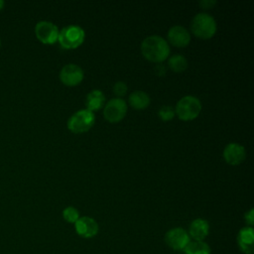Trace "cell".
I'll return each instance as SVG.
<instances>
[{
	"instance_id": "7",
	"label": "cell",
	"mask_w": 254,
	"mask_h": 254,
	"mask_svg": "<svg viewBox=\"0 0 254 254\" xmlns=\"http://www.w3.org/2000/svg\"><path fill=\"white\" fill-rule=\"evenodd\" d=\"M35 34L38 40L44 44H54L58 41L59 29L50 21H39L35 26Z\"/></svg>"
},
{
	"instance_id": "12",
	"label": "cell",
	"mask_w": 254,
	"mask_h": 254,
	"mask_svg": "<svg viewBox=\"0 0 254 254\" xmlns=\"http://www.w3.org/2000/svg\"><path fill=\"white\" fill-rule=\"evenodd\" d=\"M223 158L230 165L240 164L246 156L245 148L238 143H229L223 150Z\"/></svg>"
},
{
	"instance_id": "17",
	"label": "cell",
	"mask_w": 254,
	"mask_h": 254,
	"mask_svg": "<svg viewBox=\"0 0 254 254\" xmlns=\"http://www.w3.org/2000/svg\"><path fill=\"white\" fill-rule=\"evenodd\" d=\"M184 250L185 254H210L209 246L203 241H190Z\"/></svg>"
},
{
	"instance_id": "21",
	"label": "cell",
	"mask_w": 254,
	"mask_h": 254,
	"mask_svg": "<svg viewBox=\"0 0 254 254\" xmlns=\"http://www.w3.org/2000/svg\"><path fill=\"white\" fill-rule=\"evenodd\" d=\"M113 91L118 97L123 96L127 92V84L124 81H121V80L116 81L113 85Z\"/></svg>"
},
{
	"instance_id": "1",
	"label": "cell",
	"mask_w": 254,
	"mask_h": 254,
	"mask_svg": "<svg viewBox=\"0 0 254 254\" xmlns=\"http://www.w3.org/2000/svg\"><path fill=\"white\" fill-rule=\"evenodd\" d=\"M141 52L147 60L154 63H161L169 57L170 47L163 37L152 35L142 41Z\"/></svg>"
},
{
	"instance_id": "19",
	"label": "cell",
	"mask_w": 254,
	"mask_h": 254,
	"mask_svg": "<svg viewBox=\"0 0 254 254\" xmlns=\"http://www.w3.org/2000/svg\"><path fill=\"white\" fill-rule=\"evenodd\" d=\"M63 216L64 220L70 223H74L79 218V212L78 210L73 206H66L63 210Z\"/></svg>"
},
{
	"instance_id": "2",
	"label": "cell",
	"mask_w": 254,
	"mask_h": 254,
	"mask_svg": "<svg viewBox=\"0 0 254 254\" xmlns=\"http://www.w3.org/2000/svg\"><path fill=\"white\" fill-rule=\"evenodd\" d=\"M190 30L200 39H209L216 32V22L207 13H197L191 19Z\"/></svg>"
},
{
	"instance_id": "25",
	"label": "cell",
	"mask_w": 254,
	"mask_h": 254,
	"mask_svg": "<svg viewBox=\"0 0 254 254\" xmlns=\"http://www.w3.org/2000/svg\"><path fill=\"white\" fill-rule=\"evenodd\" d=\"M4 6H5V2L3 0H0V10H2Z\"/></svg>"
},
{
	"instance_id": "9",
	"label": "cell",
	"mask_w": 254,
	"mask_h": 254,
	"mask_svg": "<svg viewBox=\"0 0 254 254\" xmlns=\"http://www.w3.org/2000/svg\"><path fill=\"white\" fill-rule=\"evenodd\" d=\"M82 78L83 70L76 64H66L60 71V79L65 85H76L82 80Z\"/></svg>"
},
{
	"instance_id": "23",
	"label": "cell",
	"mask_w": 254,
	"mask_h": 254,
	"mask_svg": "<svg viewBox=\"0 0 254 254\" xmlns=\"http://www.w3.org/2000/svg\"><path fill=\"white\" fill-rule=\"evenodd\" d=\"M198 4L203 9H210L212 6H214L216 4V1L215 0H201V1H199Z\"/></svg>"
},
{
	"instance_id": "5",
	"label": "cell",
	"mask_w": 254,
	"mask_h": 254,
	"mask_svg": "<svg viewBox=\"0 0 254 254\" xmlns=\"http://www.w3.org/2000/svg\"><path fill=\"white\" fill-rule=\"evenodd\" d=\"M94 113L88 109H80L74 112L67 120V128L74 133L89 130L94 124Z\"/></svg>"
},
{
	"instance_id": "14",
	"label": "cell",
	"mask_w": 254,
	"mask_h": 254,
	"mask_svg": "<svg viewBox=\"0 0 254 254\" xmlns=\"http://www.w3.org/2000/svg\"><path fill=\"white\" fill-rule=\"evenodd\" d=\"M209 231L208 222L202 218H196L190 222L189 235L192 237L195 241H202Z\"/></svg>"
},
{
	"instance_id": "8",
	"label": "cell",
	"mask_w": 254,
	"mask_h": 254,
	"mask_svg": "<svg viewBox=\"0 0 254 254\" xmlns=\"http://www.w3.org/2000/svg\"><path fill=\"white\" fill-rule=\"evenodd\" d=\"M165 242L174 250H183L190 242V235L185 229L175 227L167 231L165 234Z\"/></svg>"
},
{
	"instance_id": "24",
	"label": "cell",
	"mask_w": 254,
	"mask_h": 254,
	"mask_svg": "<svg viewBox=\"0 0 254 254\" xmlns=\"http://www.w3.org/2000/svg\"><path fill=\"white\" fill-rule=\"evenodd\" d=\"M154 70L156 71V73H157V74L162 75V74H164V73H165L166 68H165V65H164V64H162L161 63H158V64L155 65Z\"/></svg>"
},
{
	"instance_id": "18",
	"label": "cell",
	"mask_w": 254,
	"mask_h": 254,
	"mask_svg": "<svg viewBox=\"0 0 254 254\" xmlns=\"http://www.w3.org/2000/svg\"><path fill=\"white\" fill-rule=\"evenodd\" d=\"M168 65L173 71L182 72L186 69V67L188 65V62H187V59L183 55L176 54L169 58Z\"/></svg>"
},
{
	"instance_id": "10",
	"label": "cell",
	"mask_w": 254,
	"mask_h": 254,
	"mask_svg": "<svg viewBox=\"0 0 254 254\" xmlns=\"http://www.w3.org/2000/svg\"><path fill=\"white\" fill-rule=\"evenodd\" d=\"M75 231L76 233L83 238H91L95 236L98 232L97 222L89 216H81L75 222Z\"/></svg>"
},
{
	"instance_id": "3",
	"label": "cell",
	"mask_w": 254,
	"mask_h": 254,
	"mask_svg": "<svg viewBox=\"0 0 254 254\" xmlns=\"http://www.w3.org/2000/svg\"><path fill=\"white\" fill-rule=\"evenodd\" d=\"M201 110L200 100L193 95L183 96L176 104L175 112L182 120H191L195 118Z\"/></svg>"
},
{
	"instance_id": "15",
	"label": "cell",
	"mask_w": 254,
	"mask_h": 254,
	"mask_svg": "<svg viewBox=\"0 0 254 254\" xmlns=\"http://www.w3.org/2000/svg\"><path fill=\"white\" fill-rule=\"evenodd\" d=\"M104 101H105L104 93L99 89H93L86 94V98H85L86 109L92 112L95 110H98L102 107Z\"/></svg>"
},
{
	"instance_id": "26",
	"label": "cell",
	"mask_w": 254,
	"mask_h": 254,
	"mask_svg": "<svg viewBox=\"0 0 254 254\" xmlns=\"http://www.w3.org/2000/svg\"><path fill=\"white\" fill-rule=\"evenodd\" d=\"M0 46H1V41H0Z\"/></svg>"
},
{
	"instance_id": "6",
	"label": "cell",
	"mask_w": 254,
	"mask_h": 254,
	"mask_svg": "<svg viewBox=\"0 0 254 254\" xmlns=\"http://www.w3.org/2000/svg\"><path fill=\"white\" fill-rule=\"evenodd\" d=\"M127 112V103L120 97H115L107 101L103 108V116L109 122H118Z\"/></svg>"
},
{
	"instance_id": "16",
	"label": "cell",
	"mask_w": 254,
	"mask_h": 254,
	"mask_svg": "<svg viewBox=\"0 0 254 254\" xmlns=\"http://www.w3.org/2000/svg\"><path fill=\"white\" fill-rule=\"evenodd\" d=\"M128 101L133 108L143 109L149 105L150 97L148 93L143 90H135L129 95Z\"/></svg>"
},
{
	"instance_id": "20",
	"label": "cell",
	"mask_w": 254,
	"mask_h": 254,
	"mask_svg": "<svg viewBox=\"0 0 254 254\" xmlns=\"http://www.w3.org/2000/svg\"><path fill=\"white\" fill-rule=\"evenodd\" d=\"M158 114H159V116L161 117L162 120L169 121L175 116V109L171 105H163L159 109Z\"/></svg>"
},
{
	"instance_id": "11",
	"label": "cell",
	"mask_w": 254,
	"mask_h": 254,
	"mask_svg": "<svg viewBox=\"0 0 254 254\" xmlns=\"http://www.w3.org/2000/svg\"><path fill=\"white\" fill-rule=\"evenodd\" d=\"M168 40L173 46L186 47L190 41V35L185 27L174 25L168 31Z\"/></svg>"
},
{
	"instance_id": "4",
	"label": "cell",
	"mask_w": 254,
	"mask_h": 254,
	"mask_svg": "<svg viewBox=\"0 0 254 254\" xmlns=\"http://www.w3.org/2000/svg\"><path fill=\"white\" fill-rule=\"evenodd\" d=\"M84 37L85 34L81 27L77 25H68L59 31L58 41L64 49H75L82 44Z\"/></svg>"
},
{
	"instance_id": "13",
	"label": "cell",
	"mask_w": 254,
	"mask_h": 254,
	"mask_svg": "<svg viewBox=\"0 0 254 254\" xmlns=\"http://www.w3.org/2000/svg\"><path fill=\"white\" fill-rule=\"evenodd\" d=\"M237 243L239 249L245 254H253L254 252V230L253 227L245 226L241 228L237 235Z\"/></svg>"
},
{
	"instance_id": "22",
	"label": "cell",
	"mask_w": 254,
	"mask_h": 254,
	"mask_svg": "<svg viewBox=\"0 0 254 254\" xmlns=\"http://www.w3.org/2000/svg\"><path fill=\"white\" fill-rule=\"evenodd\" d=\"M244 218H245V221L248 224V226L252 227V225L254 223V210H253V208H250L249 211H247L245 213Z\"/></svg>"
}]
</instances>
